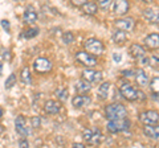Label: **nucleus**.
<instances>
[{"mask_svg":"<svg viewBox=\"0 0 159 148\" xmlns=\"http://www.w3.org/2000/svg\"><path fill=\"white\" fill-rule=\"evenodd\" d=\"M105 115L109 120H117L126 118L127 111L125 106H122L121 103H110L105 107Z\"/></svg>","mask_w":159,"mask_h":148,"instance_id":"1","label":"nucleus"},{"mask_svg":"<svg viewBox=\"0 0 159 148\" xmlns=\"http://www.w3.org/2000/svg\"><path fill=\"white\" fill-rule=\"evenodd\" d=\"M106 128L110 134H117V132H121V131H126L130 128V120L126 119V118L117 119V120H109Z\"/></svg>","mask_w":159,"mask_h":148,"instance_id":"2","label":"nucleus"},{"mask_svg":"<svg viewBox=\"0 0 159 148\" xmlns=\"http://www.w3.org/2000/svg\"><path fill=\"white\" fill-rule=\"evenodd\" d=\"M119 93H121V95L125 98V99L130 101V102L138 99V90L129 82H122L121 85H119Z\"/></svg>","mask_w":159,"mask_h":148,"instance_id":"3","label":"nucleus"},{"mask_svg":"<svg viewBox=\"0 0 159 148\" xmlns=\"http://www.w3.org/2000/svg\"><path fill=\"white\" fill-rule=\"evenodd\" d=\"M84 46H85L86 52L93 54V56H99V54H102L103 50H105L103 44L99 40H97V38H89V40L85 41Z\"/></svg>","mask_w":159,"mask_h":148,"instance_id":"4","label":"nucleus"},{"mask_svg":"<svg viewBox=\"0 0 159 148\" xmlns=\"http://www.w3.org/2000/svg\"><path fill=\"white\" fill-rule=\"evenodd\" d=\"M33 69H34V72L39 73V74H47V73L52 72L53 65H52V62L49 61L48 58L40 57V58H36V60H34Z\"/></svg>","mask_w":159,"mask_h":148,"instance_id":"5","label":"nucleus"},{"mask_svg":"<svg viewBox=\"0 0 159 148\" xmlns=\"http://www.w3.org/2000/svg\"><path fill=\"white\" fill-rule=\"evenodd\" d=\"M76 60H77V62H80L81 65L86 66V67H94L98 63L97 58L89 52H77L76 53Z\"/></svg>","mask_w":159,"mask_h":148,"instance_id":"6","label":"nucleus"},{"mask_svg":"<svg viewBox=\"0 0 159 148\" xmlns=\"http://www.w3.org/2000/svg\"><path fill=\"white\" fill-rule=\"evenodd\" d=\"M81 77H82V80H85V81L90 82V83H99L102 81V78H103V74L101 72L93 70L92 67H88V69H85V70L82 72Z\"/></svg>","mask_w":159,"mask_h":148,"instance_id":"7","label":"nucleus"},{"mask_svg":"<svg viewBox=\"0 0 159 148\" xmlns=\"http://www.w3.org/2000/svg\"><path fill=\"white\" fill-rule=\"evenodd\" d=\"M139 120H141L143 124H157L159 120V112L155 110L143 111L142 114L139 115Z\"/></svg>","mask_w":159,"mask_h":148,"instance_id":"8","label":"nucleus"},{"mask_svg":"<svg viewBox=\"0 0 159 148\" xmlns=\"http://www.w3.org/2000/svg\"><path fill=\"white\" fill-rule=\"evenodd\" d=\"M117 29H122L125 32H130L135 27V20L133 17H126V19H121V20H117L114 23Z\"/></svg>","mask_w":159,"mask_h":148,"instance_id":"9","label":"nucleus"},{"mask_svg":"<svg viewBox=\"0 0 159 148\" xmlns=\"http://www.w3.org/2000/svg\"><path fill=\"white\" fill-rule=\"evenodd\" d=\"M90 102H92V98L89 95L78 94L72 99V105H73V107H76V108H82V107H85L88 105H90Z\"/></svg>","mask_w":159,"mask_h":148,"instance_id":"10","label":"nucleus"},{"mask_svg":"<svg viewBox=\"0 0 159 148\" xmlns=\"http://www.w3.org/2000/svg\"><path fill=\"white\" fill-rule=\"evenodd\" d=\"M129 2L127 0H116L114 2V13L118 15V16H123V15H126L129 12Z\"/></svg>","mask_w":159,"mask_h":148,"instance_id":"11","label":"nucleus"},{"mask_svg":"<svg viewBox=\"0 0 159 148\" xmlns=\"http://www.w3.org/2000/svg\"><path fill=\"white\" fill-rule=\"evenodd\" d=\"M15 128H16V132L20 134L21 136H27L28 135V128H27V122L24 119L23 115H19L15 120Z\"/></svg>","mask_w":159,"mask_h":148,"instance_id":"12","label":"nucleus"},{"mask_svg":"<svg viewBox=\"0 0 159 148\" xmlns=\"http://www.w3.org/2000/svg\"><path fill=\"white\" fill-rule=\"evenodd\" d=\"M143 16L148 23L152 24H159V12L155 8H146L143 11Z\"/></svg>","mask_w":159,"mask_h":148,"instance_id":"13","label":"nucleus"},{"mask_svg":"<svg viewBox=\"0 0 159 148\" xmlns=\"http://www.w3.org/2000/svg\"><path fill=\"white\" fill-rule=\"evenodd\" d=\"M145 45L148 48V49H159V34L158 33H151L145 38Z\"/></svg>","mask_w":159,"mask_h":148,"instance_id":"14","label":"nucleus"},{"mask_svg":"<svg viewBox=\"0 0 159 148\" xmlns=\"http://www.w3.org/2000/svg\"><path fill=\"white\" fill-rule=\"evenodd\" d=\"M44 110H45V112H48V114H57V112L61 110V103L57 102V101H47L45 105H44Z\"/></svg>","mask_w":159,"mask_h":148,"instance_id":"15","label":"nucleus"},{"mask_svg":"<svg viewBox=\"0 0 159 148\" xmlns=\"http://www.w3.org/2000/svg\"><path fill=\"white\" fill-rule=\"evenodd\" d=\"M143 132L150 139H159V126L158 124H146L143 127Z\"/></svg>","mask_w":159,"mask_h":148,"instance_id":"16","label":"nucleus"},{"mask_svg":"<svg viewBox=\"0 0 159 148\" xmlns=\"http://www.w3.org/2000/svg\"><path fill=\"white\" fill-rule=\"evenodd\" d=\"M129 52H130V54L134 57V58H137V60H139V58H142V57H145V48L141 46L139 44H133V45L129 48Z\"/></svg>","mask_w":159,"mask_h":148,"instance_id":"17","label":"nucleus"},{"mask_svg":"<svg viewBox=\"0 0 159 148\" xmlns=\"http://www.w3.org/2000/svg\"><path fill=\"white\" fill-rule=\"evenodd\" d=\"M23 19H24V21H25L27 24H34V23L37 21V13L33 9V7H28L25 9Z\"/></svg>","mask_w":159,"mask_h":148,"instance_id":"18","label":"nucleus"},{"mask_svg":"<svg viewBox=\"0 0 159 148\" xmlns=\"http://www.w3.org/2000/svg\"><path fill=\"white\" fill-rule=\"evenodd\" d=\"M134 77H135V82H137L138 86H146L147 83H148L147 74L145 73V70H142V69L137 70V73L134 74Z\"/></svg>","mask_w":159,"mask_h":148,"instance_id":"19","label":"nucleus"},{"mask_svg":"<svg viewBox=\"0 0 159 148\" xmlns=\"http://www.w3.org/2000/svg\"><path fill=\"white\" fill-rule=\"evenodd\" d=\"M90 89H92L90 82H88L85 80L78 81L76 83V91H77V94H85V93L90 91Z\"/></svg>","mask_w":159,"mask_h":148,"instance_id":"20","label":"nucleus"},{"mask_svg":"<svg viewBox=\"0 0 159 148\" xmlns=\"http://www.w3.org/2000/svg\"><path fill=\"white\" fill-rule=\"evenodd\" d=\"M110 82H103L101 83V86L98 89V97L101 98V99H107L109 97V91H110Z\"/></svg>","mask_w":159,"mask_h":148,"instance_id":"21","label":"nucleus"},{"mask_svg":"<svg viewBox=\"0 0 159 148\" xmlns=\"http://www.w3.org/2000/svg\"><path fill=\"white\" fill-rule=\"evenodd\" d=\"M81 8H82L84 13L90 15V16H93V15H96V13H97V11H98L97 4H96V3H93V2H86V3L84 4V6H82Z\"/></svg>","mask_w":159,"mask_h":148,"instance_id":"22","label":"nucleus"},{"mask_svg":"<svg viewBox=\"0 0 159 148\" xmlns=\"http://www.w3.org/2000/svg\"><path fill=\"white\" fill-rule=\"evenodd\" d=\"M103 139V135H102V132L98 130V128H94L93 132H92V137H90V140H89V144H93V146H98L99 143L102 141Z\"/></svg>","mask_w":159,"mask_h":148,"instance_id":"23","label":"nucleus"},{"mask_svg":"<svg viewBox=\"0 0 159 148\" xmlns=\"http://www.w3.org/2000/svg\"><path fill=\"white\" fill-rule=\"evenodd\" d=\"M126 38H127L126 32L122 31V29H117V31L113 33V41L116 44H123L126 41Z\"/></svg>","mask_w":159,"mask_h":148,"instance_id":"24","label":"nucleus"},{"mask_svg":"<svg viewBox=\"0 0 159 148\" xmlns=\"http://www.w3.org/2000/svg\"><path fill=\"white\" fill-rule=\"evenodd\" d=\"M21 82L24 83V85H29V83L32 82V78H31V72H29L28 67H23L21 70Z\"/></svg>","mask_w":159,"mask_h":148,"instance_id":"25","label":"nucleus"},{"mask_svg":"<svg viewBox=\"0 0 159 148\" xmlns=\"http://www.w3.org/2000/svg\"><path fill=\"white\" fill-rule=\"evenodd\" d=\"M150 89L152 91V97H159V77H154L151 80Z\"/></svg>","mask_w":159,"mask_h":148,"instance_id":"26","label":"nucleus"},{"mask_svg":"<svg viewBox=\"0 0 159 148\" xmlns=\"http://www.w3.org/2000/svg\"><path fill=\"white\" fill-rule=\"evenodd\" d=\"M39 31H40L39 28H29V29H27V31L24 32L23 36L25 37V38H32V37H34V36H37Z\"/></svg>","mask_w":159,"mask_h":148,"instance_id":"27","label":"nucleus"},{"mask_svg":"<svg viewBox=\"0 0 159 148\" xmlns=\"http://www.w3.org/2000/svg\"><path fill=\"white\" fill-rule=\"evenodd\" d=\"M62 41L65 44H72L74 41V34L72 32H65L62 34Z\"/></svg>","mask_w":159,"mask_h":148,"instance_id":"28","label":"nucleus"},{"mask_svg":"<svg viewBox=\"0 0 159 148\" xmlns=\"http://www.w3.org/2000/svg\"><path fill=\"white\" fill-rule=\"evenodd\" d=\"M56 95L58 97V99L65 101L68 98V90H66V89H58V90L56 91Z\"/></svg>","mask_w":159,"mask_h":148,"instance_id":"29","label":"nucleus"},{"mask_svg":"<svg viewBox=\"0 0 159 148\" xmlns=\"http://www.w3.org/2000/svg\"><path fill=\"white\" fill-rule=\"evenodd\" d=\"M15 83H16V76H15V74H11V76L8 77V80L6 81V89H11Z\"/></svg>","mask_w":159,"mask_h":148,"instance_id":"30","label":"nucleus"},{"mask_svg":"<svg viewBox=\"0 0 159 148\" xmlns=\"http://www.w3.org/2000/svg\"><path fill=\"white\" fill-rule=\"evenodd\" d=\"M113 0H98V6L101 7L102 9H107L109 7H110Z\"/></svg>","mask_w":159,"mask_h":148,"instance_id":"31","label":"nucleus"},{"mask_svg":"<svg viewBox=\"0 0 159 148\" xmlns=\"http://www.w3.org/2000/svg\"><path fill=\"white\" fill-rule=\"evenodd\" d=\"M88 2V0H70V3H72V6H74V7H77V8H80V7H82L84 4H85Z\"/></svg>","mask_w":159,"mask_h":148,"instance_id":"32","label":"nucleus"},{"mask_svg":"<svg viewBox=\"0 0 159 148\" xmlns=\"http://www.w3.org/2000/svg\"><path fill=\"white\" fill-rule=\"evenodd\" d=\"M40 118L39 116H33L32 119H31V124H32V127H34V128H37L39 126H40Z\"/></svg>","mask_w":159,"mask_h":148,"instance_id":"33","label":"nucleus"},{"mask_svg":"<svg viewBox=\"0 0 159 148\" xmlns=\"http://www.w3.org/2000/svg\"><path fill=\"white\" fill-rule=\"evenodd\" d=\"M92 132H93V130H85L84 131V139H85L88 143H89V140H90V137H92Z\"/></svg>","mask_w":159,"mask_h":148,"instance_id":"34","label":"nucleus"},{"mask_svg":"<svg viewBox=\"0 0 159 148\" xmlns=\"http://www.w3.org/2000/svg\"><path fill=\"white\" fill-rule=\"evenodd\" d=\"M139 63H141L142 66H147L148 63H150V60H148L147 57H142V58H139Z\"/></svg>","mask_w":159,"mask_h":148,"instance_id":"35","label":"nucleus"},{"mask_svg":"<svg viewBox=\"0 0 159 148\" xmlns=\"http://www.w3.org/2000/svg\"><path fill=\"white\" fill-rule=\"evenodd\" d=\"M2 25L7 32H9V21L8 20H2Z\"/></svg>","mask_w":159,"mask_h":148,"instance_id":"36","label":"nucleus"},{"mask_svg":"<svg viewBox=\"0 0 159 148\" xmlns=\"http://www.w3.org/2000/svg\"><path fill=\"white\" fill-rule=\"evenodd\" d=\"M142 99H145V94H143L141 90H138V99L137 101H142Z\"/></svg>","mask_w":159,"mask_h":148,"instance_id":"37","label":"nucleus"},{"mask_svg":"<svg viewBox=\"0 0 159 148\" xmlns=\"http://www.w3.org/2000/svg\"><path fill=\"white\" fill-rule=\"evenodd\" d=\"M123 76H126V77H133L134 76V73L133 72H129V70H125V72H122Z\"/></svg>","mask_w":159,"mask_h":148,"instance_id":"38","label":"nucleus"},{"mask_svg":"<svg viewBox=\"0 0 159 148\" xmlns=\"http://www.w3.org/2000/svg\"><path fill=\"white\" fill-rule=\"evenodd\" d=\"M19 146H20V147H28V146H29V143H28L27 140H21V141L19 143Z\"/></svg>","mask_w":159,"mask_h":148,"instance_id":"39","label":"nucleus"},{"mask_svg":"<svg viewBox=\"0 0 159 148\" xmlns=\"http://www.w3.org/2000/svg\"><path fill=\"white\" fill-rule=\"evenodd\" d=\"M113 58H114V60H116V62H121V60H122V57L119 56V54H114Z\"/></svg>","mask_w":159,"mask_h":148,"instance_id":"40","label":"nucleus"},{"mask_svg":"<svg viewBox=\"0 0 159 148\" xmlns=\"http://www.w3.org/2000/svg\"><path fill=\"white\" fill-rule=\"evenodd\" d=\"M2 73H3V62L0 61V76H2Z\"/></svg>","mask_w":159,"mask_h":148,"instance_id":"41","label":"nucleus"},{"mask_svg":"<svg viewBox=\"0 0 159 148\" xmlns=\"http://www.w3.org/2000/svg\"><path fill=\"white\" fill-rule=\"evenodd\" d=\"M74 147H77V148H84V144H78V143H76V144H74Z\"/></svg>","mask_w":159,"mask_h":148,"instance_id":"42","label":"nucleus"},{"mask_svg":"<svg viewBox=\"0 0 159 148\" xmlns=\"http://www.w3.org/2000/svg\"><path fill=\"white\" fill-rule=\"evenodd\" d=\"M141 2H143V3H151L152 0H141Z\"/></svg>","mask_w":159,"mask_h":148,"instance_id":"43","label":"nucleus"},{"mask_svg":"<svg viewBox=\"0 0 159 148\" xmlns=\"http://www.w3.org/2000/svg\"><path fill=\"white\" fill-rule=\"evenodd\" d=\"M2 116H3V108L0 107V118H2Z\"/></svg>","mask_w":159,"mask_h":148,"instance_id":"44","label":"nucleus"}]
</instances>
